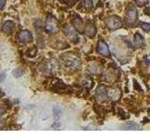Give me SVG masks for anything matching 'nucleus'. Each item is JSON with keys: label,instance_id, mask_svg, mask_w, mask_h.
<instances>
[{"label": "nucleus", "instance_id": "8", "mask_svg": "<svg viewBox=\"0 0 150 140\" xmlns=\"http://www.w3.org/2000/svg\"><path fill=\"white\" fill-rule=\"evenodd\" d=\"M96 98L100 103L104 102L107 99V89H106V87L104 85H100L97 89Z\"/></svg>", "mask_w": 150, "mask_h": 140}, {"label": "nucleus", "instance_id": "2", "mask_svg": "<svg viewBox=\"0 0 150 140\" xmlns=\"http://www.w3.org/2000/svg\"><path fill=\"white\" fill-rule=\"evenodd\" d=\"M138 18V11L136 8L130 6L126 11V22L128 24H134Z\"/></svg>", "mask_w": 150, "mask_h": 140}, {"label": "nucleus", "instance_id": "16", "mask_svg": "<svg viewBox=\"0 0 150 140\" xmlns=\"http://www.w3.org/2000/svg\"><path fill=\"white\" fill-rule=\"evenodd\" d=\"M140 25L142 27V29L145 32H149L150 31V23L149 22H140Z\"/></svg>", "mask_w": 150, "mask_h": 140}, {"label": "nucleus", "instance_id": "22", "mask_svg": "<svg viewBox=\"0 0 150 140\" xmlns=\"http://www.w3.org/2000/svg\"><path fill=\"white\" fill-rule=\"evenodd\" d=\"M5 4H6V0H0V9L4 8Z\"/></svg>", "mask_w": 150, "mask_h": 140}, {"label": "nucleus", "instance_id": "1", "mask_svg": "<svg viewBox=\"0 0 150 140\" xmlns=\"http://www.w3.org/2000/svg\"><path fill=\"white\" fill-rule=\"evenodd\" d=\"M44 28H45V30L47 32L50 33V34H54V33L58 32L59 24H58L57 20H56L54 16L50 15L48 18H47Z\"/></svg>", "mask_w": 150, "mask_h": 140}, {"label": "nucleus", "instance_id": "24", "mask_svg": "<svg viewBox=\"0 0 150 140\" xmlns=\"http://www.w3.org/2000/svg\"><path fill=\"white\" fill-rule=\"evenodd\" d=\"M145 60H146V62H147V63H149V64H150V55H149V56H147V57L145 58Z\"/></svg>", "mask_w": 150, "mask_h": 140}, {"label": "nucleus", "instance_id": "15", "mask_svg": "<svg viewBox=\"0 0 150 140\" xmlns=\"http://www.w3.org/2000/svg\"><path fill=\"white\" fill-rule=\"evenodd\" d=\"M54 118L59 119L61 117V114H62V110H61L59 106H55L54 108Z\"/></svg>", "mask_w": 150, "mask_h": 140}, {"label": "nucleus", "instance_id": "21", "mask_svg": "<svg viewBox=\"0 0 150 140\" xmlns=\"http://www.w3.org/2000/svg\"><path fill=\"white\" fill-rule=\"evenodd\" d=\"M144 13L145 14V15L147 16H150V8H146L144 9Z\"/></svg>", "mask_w": 150, "mask_h": 140}, {"label": "nucleus", "instance_id": "25", "mask_svg": "<svg viewBox=\"0 0 150 140\" xmlns=\"http://www.w3.org/2000/svg\"><path fill=\"white\" fill-rule=\"evenodd\" d=\"M0 96H1V90H0Z\"/></svg>", "mask_w": 150, "mask_h": 140}, {"label": "nucleus", "instance_id": "11", "mask_svg": "<svg viewBox=\"0 0 150 140\" xmlns=\"http://www.w3.org/2000/svg\"><path fill=\"white\" fill-rule=\"evenodd\" d=\"M13 27H14V22L12 21H6L3 24L2 30L6 34H11V31L13 30Z\"/></svg>", "mask_w": 150, "mask_h": 140}, {"label": "nucleus", "instance_id": "23", "mask_svg": "<svg viewBox=\"0 0 150 140\" xmlns=\"http://www.w3.org/2000/svg\"><path fill=\"white\" fill-rule=\"evenodd\" d=\"M5 111H6V110H5L4 107L3 106H0V117H2L5 114Z\"/></svg>", "mask_w": 150, "mask_h": 140}, {"label": "nucleus", "instance_id": "20", "mask_svg": "<svg viewBox=\"0 0 150 140\" xmlns=\"http://www.w3.org/2000/svg\"><path fill=\"white\" fill-rule=\"evenodd\" d=\"M133 82H134V88H135V90H138L139 92H142V88H141V86H140V84L135 80H133Z\"/></svg>", "mask_w": 150, "mask_h": 140}, {"label": "nucleus", "instance_id": "5", "mask_svg": "<svg viewBox=\"0 0 150 140\" xmlns=\"http://www.w3.org/2000/svg\"><path fill=\"white\" fill-rule=\"evenodd\" d=\"M61 60H62L63 64L66 65L67 67H72L77 65L79 60L76 56H73L70 53H65L62 57H61Z\"/></svg>", "mask_w": 150, "mask_h": 140}, {"label": "nucleus", "instance_id": "9", "mask_svg": "<svg viewBox=\"0 0 150 140\" xmlns=\"http://www.w3.org/2000/svg\"><path fill=\"white\" fill-rule=\"evenodd\" d=\"M84 34H86L88 37H94L96 35V27L95 25L93 24V23H87V24H86V26H84Z\"/></svg>", "mask_w": 150, "mask_h": 140}, {"label": "nucleus", "instance_id": "3", "mask_svg": "<svg viewBox=\"0 0 150 140\" xmlns=\"http://www.w3.org/2000/svg\"><path fill=\"white\" fill-rule=\"evenodd\" d=\"M106 25L110 30H116L122 26V21L118 16H111L106 20Z\"/></svg>", "mask_w": 150, "mask_h": 140}, {"label": "nucleus", "instance_id": "17", "mask_svg": "<svg viewBox=\"0 0 150 140\" xmlns=\"http://www.w3.org/2000/svg\"><path fill=\"white\" fill-rule=\"evenodd\" d=\"M83 6L86 8L90 9L93 8V1L92 0H83Z\"/></svg>", "mask_w": 150, "mask_h": 140}, {"label": "nucleus", "instance_id": "13", "mask_svg": "<svg viewBox=\"0 0 150 140\" xmlns=\"http://www.w3.org/2000/svg\"><path fill=\"white\" fill-rule=\"evenodd\" d=\"M134 39H135V43L137 46H140V47H144V37L141 36L139 33L134 35Z\"/></svg>", "mask_w": 150, "mask_h": 140}, {"label": "nucleus", "instance_id": "10", "mask_svg": "<svg viewBox=\"0 0 150 140\" xmlns=\"http://www.w3.org/2000/svg\"><path fill=\"white\" fill-rule=\"evenodd\" d=\"M72 24H73V27L76 29L78 32H83L84 30V25L83 22V20L79 16H77L75 19H73L72 21Z\"/></svg>", "mask_w": 150, "mask_h": 140}, {"label": "nucleus", "instance_id": "12", "mask_svg": "<svg viewBox=\"0 0 150 140\" xmlns=\"http://www.w3.org/2000/svg\"><path fill=\"white\" fill-rule=\"evenodd\" d=\"M124 130H137L139 128V126L137 123H133V121H128V123H124L121 126Z\"/></svg>", "mask_w": 150, "mask_h": 140}, {"label": "nucleus", "instance_id": "19", "mask_svg": "<svg viewBox=\"0 0 150 140\" xmlns=\"http://www.w3.org/2000/svg\"><path fill=\"white\" fill-rule=\"evenodd\" d=\"M60 1L62 3H64V4L69 5V6H72V5H74L78 1V0H60Z\"/></svg>", "mask_w": 150, "mask_h": 140}, {"label": "nucleus", "instance_id": "7", "mask_svg": "<svg viewBox=\"0 0 150 140\" xmlns=\"http://www.w3.org/2000/svg\"><path fill=\"white\" fill-rule=\"evenodd\" d=\"M98 52L103 55V56H107V57H110V50H109V47H108V45L105 43L104 40L100 39V41L98 42Z\"/></svg>", "mask_w": 150, "mask_h": 140}, {"label": "nucleus", "instance_id": "4", "mask_svg": "<svg viewBox=\"0 0 150 140\" xmlns=\"http://www.w3.org/2000/svg\"><path fill=\"white\" fill-rule=\"evenodd\" d=\"M63 32H64V34L66 35V36L71 40L73 43H78V42H79V36L77 35L76 29H74L73 27L69 26V25L65 26L63 28Z\"/></svg>", "mask_w": 150, "mask_h": 140}, {"label": "nucleus", "instance_id": "14", "mask_svg": "<svg viewBox=\"0 0 150 140\" xmlns=\"http://www.w3.org/2000/svg\"><path fill=\"white\" fill-rule=\"evenodd\" d=\"M23 73H25V71H23V68L18 67V68H16L15 70H14L12 74H13V76L15 77V78H20V77L23 76Z\"/></svg>", "mask_w": 150, "mask_h": 140}, {"label": "nucleus", "instance_id": "6", "mask_svg": "<svg viewBox=\"0 0 150 140\" xmlns=\"http://www.w3.org/2000/svg\"><path fill=\"white\" fill-rule=\"evenodd\" d=\"M18 39L22 43H30L33 41V35L30 31L28 30H22L20 33L18 34Z\"/></svg>", "mask_w": 150, "mask_h": 140}, {"label": "nucleus", "instance_id": "18", "mask_svg": "<svg viewBox=\"0 0 150 140\" xmlns=\"http://www.w3.org/2000/svg\"><path fill=\"white\" fill-rule=\"evenodd\" d=\"M148 3V0H136V4L138 7H144Z\"/></svg>", "mask_w": 150, "mask_h": 140}]
</instances>
